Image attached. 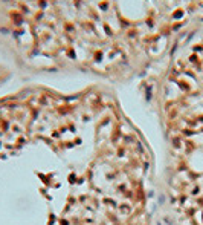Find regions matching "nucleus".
<instances>
[{"label": "nucleus", "mask_w": 203, "mask_h": 225, "mask_svg": "<svg viewBox=\"0 0 203 225\" xmlns=\"http://www.w3.org/2000/svg\"><path fill=\"white\" fill-rule=\"evenodd\" d=\"M148 141L105 92L0 100V225H156Z\"/></svg>", "instance_id": "nucleus-1"}]
</instances>
